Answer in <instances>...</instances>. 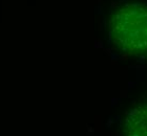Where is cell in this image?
Here are the masks:
<instances>
[{"label":"cell","instance_id":"1","mask_svg":"<svg viewBox=\"0 0 147 136\" xmlns=\"http://www.w3.org/2000/svg\"><path fill=\"white\" fill-rule=\"evenodd\" d=\"M109 33L113 44L124 54L147 58V4L126 3L109 17Z\"/></svg>","mask_w":147,"mask_h":136},{"label":"cell","instance_id":"2","mask_svg":"<svg viewBox=\"0 0 147 136\" xmlns=\"http://www.w3.org/2000/svg\"><path fill=\"white\" fill-rule=\"evenodd\" d=\"M124 136H147V103L128 111L124 121Z\"/></svg>","mask_w":147,"mask_h":136}]
</instances>
